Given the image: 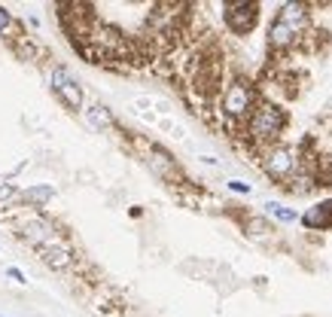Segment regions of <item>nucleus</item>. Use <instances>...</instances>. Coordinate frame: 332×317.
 I'll use <instances>...</instances> for the list:
<instances>
[{
	"label": "nucleus",
	"instance_id": "4",
	"mask_svg": "<svg viewBox=\"0 0 332 317\" xmlns=\"http://www.w3.org/2000/svg\"><path fill=\"white\" fill-rule=\"evenodd\" d=\"M52 195H55L52 183H43V186H28V189L22 192V198H25V202H31L34 208H43L46 202H52Z\"/></svg>",
	"mask_w": 332,
	"mask_h": 317
},
{
	"label": "nucleus",
	"instance_id": "7",
	"mask_svg": "<svg viewBox=\"0 0 332 317\" xmlns=\"http://www.w3.org/2000/svg\"><path fill=\"white\" fill-rule=\"evenodd\" d=\"M10 28H13V16H10V10L0 7V37L10 34Z\"/></svg>",
	"mask_w": 332,
	"mask_h": 317
},
{
	"label": "nucleus",
	"instance_id": "3",
	"mask_svg": "<svg viewBox=\"0 0 332 317\" xmlns=\"http://www.w3.org/2000/svg\"><path fill=\"white\" fill-rule=\"evenodd\" d=\"M37 256H40V259H43V265H49L52 271H64V268H70V265H73V259H77V256H73V250H70V244L64 241V238H61V241H55V244L40 247V250H37Z\"/></svg>",
	"mask_w": 332,
	"mask_h": 317
},
{
	"label": "nucleus",
	"instance_id": "5",
	"mask_svg": "<svg viewBox=\"0 0 332 317\" xmlns=\"http://www.w3.org/2000/svg\"><path fill=\"white\" fill-rule=\"evenodd\" d=\"M86 122L95 128V131H104V128H113V116H110V110L104 107H86Z\"/></svg>",
	"mask_w": 332,
	"mask_h": 317
},
{
	"label": "nucleus",
	"instance_id": "9",
	"mask_svg": "<svg viewBox=\"0 0 332 317\" xmlns=\"http://www.w3.org/2000/svg\"><path fill=\"white\" fill-rule=\"evenodd\" d=\"M0 317H4V314H0Z\"/></svg>",
	"mask_w": 332,
	"mask_h": 317
},
{
	"label": "nucleus",
	"instance_id": "2",
	"mask_svg": "<svg viewBox=\"0 0 332 317\" xmlns=\"http://www.w3.org/2000/svg\"><path fill=\"white\" fill-rule=\"evenodd\" d=\"M49 86H52V92L58 95V101H61L67 110H80V107H83V89H80V83H77V76H73L67 67H61V64L52 67Z\"/></svg>",
	"mask_w": 332,
	"mask_h": 317
},
{
	"label": "nucleus",
	"instance_id": "6",
	"mask_svg": "<svg viewBox=\"0 0 332 317\" xmlns=\"http://www.w3.org/2000/svg\"><path fill=\"white\" fill-rule=\"evenodd\" d=\"M19 198H22V189H16L13 183H0V211L13 208Z\"/></svg>",
	"mask_w": 332,
	"mask_h": 317
},
{
	"label": "nucleus",
	"instance_id": "1",
	"mask_svg": "<svg viewBox=\"0 0 332 317\" xmlns=\"http://www.w3.org/2000/svg\"><path fill=\"white\" fill-rule=\"evenodd\" d=\"M16 229H19V238L22 241H28L31 247H46V244H55L61 241V232L55 229V223H49L43 214H37V211H22L19 220H16Z\"/></svg>",
	"mask_w": 332,
	"mask_h": 317
},
{
	"label": "nucleus",
	"instance_id": "8",
	"mask_svg": "<svg viewBox=\"0 0 332 317\" xmlns=\"http://www.w3.org/2000/svg\"><path fill=\"white\" fill-rule=\"evenodd\" d=\"M7 274L13 277V281H16V284H28V277H25V274H22V271H19L16 265H10V268H7Z\"/></svg>",
	"mask_w": 332,
	"mask_h": 317
}]
</instances>
